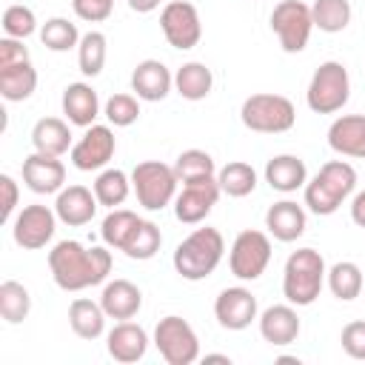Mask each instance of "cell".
<instances>
[{"label": "cell", "instance_id": "37", "mask_svg": "<svg viewBox=\"0 0 365 365\" xmlns=\"http://www.w3.org/2000/svg\"><path fill=\"white\" fill-rule=\"evenodd\" d=\"M80 31H77V26L68 20V17H48L46 23H43V29H40V40H43V46L48 48V51H71V48H77L80 46Z\"/></svg>", "mask_w": 365, "mask_h": 365}, {"label": "cell", "instance_id": "7", "mask_svg": "<svg viewBox=\"0 0 365 365\" xmlns=\"http://www.w3.org/2000/svg\"><path fill=\"white\" fill-rule=\"evenodd\" d=\"M177 182L180 180L174 174V165H165L160 160H143L131 168V188L145 211H163L165 205H174Z\"/></svg>", "mask_w": 365, "mask_h": 365}, {"label": "cell", "instance_id": "22", "mask_svg": "<svg viewBox=\"0 0 365 365\" xmlns=\"http://www.w3.org/2000/svg\"><path fill=\"white\" fill-rule=\"evenodd\" d=\"M328 145L339 157L365 160V114H342L328 125Z\"/></svg>", "mask_w": 365, "mask_h": 365}, {"label": "cell", "instance_id": "38", "mask_svg": "<svg viewBox=\"0 0 365 365\" xmlns=\"http://www.w3.org/2000/svg\"><path fill=\"white\" fill-rule=\"evenodd\" d=\"M174 174L180 182H191V180H202V177H217V165H214V157L208 151L185 148L174 160Z\"/></svg>", "mask_w": 365, "mask_h": 365}, {"label": "cell", "instance_id": "17", "mask_svg": "<svg viewBox=\"0 0 365 365\" xmlns=\"http://www.w3.org/2000/svg\"><path fill=\"white\" fill-rule=\"evenodd\" d=\"M106 351L120 365L140 362L148 351V334H145L143 325H137L131 319H123L106 334Z\"/></svg>", "mask_w": 365, "mask_h": 365}, {"label": "cell", "instance_id": "31", "mask_svg": "<svg viewBox=\"0 0 365 365\" xmlns=\"http://www.w3.org/2000/svg\"><path fill=\"white\" fill-rule=\"evenodd\" d=\"M325 285H328V291H331L336 299L351 302V299H356V297L362 294V288H365V277H362V271H359L356 262L342 259V262H334V265L328 268V274H325Z\"/></svg>", "mask_w": 365, "mask_h": 365}, {"label": "cell", "instance_id": "41", "mask_svg": "<svg viewBox=\"0 0 365 365\" xmlns=\"http://www.w3.org/2000/svg\"><path fill=\"white\" fill-rule=\"evenodd\" d=\"M37 31V17L29 6L23 3H14L3 11V34L6 37H17V40H26Z\"/></svg>", "mask_w": 365, "mask_h": 365}, {"label": "cell", "instance_id": "11", "mask_svg": "<svg viewBox=\"0 0 365 365\" xmlns=\"http://www.w3.org/2000/svg\"><path fill=\"white\" fill-rule=\"evenodd\" d=\"M160 29H163V37L168 40V46L171 48H180V51L194 48L200 43V37H202L200 11L188 0H171V3H165L163 11H160Z\"/></svg>", "mask_w": 365, "mask_h": 365}, {"label": "cell", "instance_id": "14", "mask_svg": "<svg viewBox=\"0 0 365 365\" xmlns=\"http://www.w3.org/2000/svg\"><path fill=\"white\" fill-rule=\"evenodd\" d=\"M220 194L222 191H220L217 177H202V180L182 182V191L174 197V217L185 225H197L211 214Z\"/></svg>", "mask_w": 365, "mask_h": 365}, {"label": "cell", "instance_id": "36", "mask_svg": "<svg viewBox=\"0 0 365 365\" xmlns=\"http://www.w3.org/2000/svg\"><path fill=\"white\" fill-rule=\"evenodd\" d=\"M106 54H108V40L103 31H86L80 37L77 46V66L86 77H97L106 66Z\"/></svg>", "mask_w": 365, "mask_h": 365}, {"label": "cell", "instance_id": "20", "mask_svg": "<svg viewBox=\"0 0 365 365\" xmlns=\"http://www.w3.org/2000/svg\"><path fill=\"white\" fill-rule=\"evenodd\" d=\"M97 197L91 188L86 185H66L57 191V200H54V211H57V220L71 225V228H80L86 222L94 220L97 214Z\"/></svg>", "mask_w": 365, "mask_h": 365}, {"label": "cell", "instance_id": "12", "mask_svg": "<svg viewBox=\"0 0 365 365\" xmlns=\"http://www.w3.org/2000/svg\"><path fill=\"white\" fill-rule=\"evenodd\" d=\"M57 231V211L40 202L23 205L11 220V237L26 251H40L51 242Z\"/></svg>", "mask_w": 365, "mask_h": 365}, {"label": "cell", "instance_id": "28", "mask_svg": "<svg viewBox=\"0 0 365 365\" xmlns=\"http://www.w3.org/2000/svg\"><path fill=\"white\" fill-rule=\"evenodd\" d=\"M214 88V74L205 63L200 60H188L182 63L177 71H174V91L182 97V100H191V103H200L211 94Z\"/></svg>", "mask_w": 365, "mask_h": 365}, {"label": "cell", "instance_id": "45", "mask_svg": "<svg viewBox=\"0 0 365 365\" xmlns=\"http://www.w3.org/2000/svg\"><path fill=\"white\" fill-rule=\"evenodd\" d=\"M20 60H29V48L23 46V40L3 37L0 40V66H11V63H20Z\"/></svg>", "mask_w": 365, "mask_h": 365}, {"label": "cell", "instance_id": "18", "mask_svg": "<svg viewBox=\"0 0 365 365\" xmlns=\"http://www.w3.org/2000/svg\"><path fill=\"white\" fill-rule=\"evenodd\" d=\"M171 88H174V74L168 71L165 63L148 57V60H140L134 66V71H131V91L140 100L160 103V100H165L171 94Z\"/></svg>", "mask_w": 365, "mask_h": 365}, {"label": "cell", "instance_id": "21", "mask_svg": "<svg viewBox=\"0 0 365 365\" xmlns=\"http://www.w3.org/2000/svg\"><path fill=\"white\" fill-rule=\"evenodd\" d=\"M265 228L277 242H294L308 228V214L294 200H279L265 211Z\"/></svg>", "mask_w": 365, "mask_h": 365}, {"label": "cell", "instance_id": "13", "mask_svg": "<svg viewBox=\"0 0 365 365\" xmlns=\"http://www.w3.org/2000/svg\"><path fill=\"white\" fill-rule=\"evenodd\" d=\"M114 151H117V140H114L111 125L94 123V125H88L86 134L71 145L68 160H71V165H74L77 171H103V168L111 163Z\"/></svg>", "mask_w": 365, "mask_h": 365}, {"label": "cell", "instance_id": "25", "mask_svg": "<svg viewBox=\"0 0 365 365\" xmlns=\"http://www.w3.org/2000/svg\"><path fill=\"white\" fill-rule=\"evenodd\" d=\"M265 182L279 191V194H294L299 188H305L308 182V168L305 160H299L297 154H277L265 163Z\"/></svg>", "mask_w": 365, "mask_h": 365}, {"label": "cell", "instance_id": "2", "mask_svg": "<svg viewBox=\"0 0 365 365\" xmlns=\"http://www.w3.org/2000/svg\"><path fill=\"white\" fill-rule=\"evenodd\" d=\"M305 205L317 217H331L339 205L356 191V171L345 160H328L308 182H305Z\"/></svg>", "mask_w": 365, "mask_h": 365}, {"label": "cell", "instance_id": "47", "mask_svg": "<svg viewBox=\"0 0 365 365\" xmlns=\"http://www.w3.org/2000/svg\"><path fill=\"white\" fill-rule=\"evenodd\" d=\"M160 3H163V0H128V9L137 11V14H148V11L160 9Z\"/></svg>", "mask_w": 365, "mask_h": 365}, {"label": "cell", "instance_id": "33", "mask_svg": "<svg viewBox=\"0 0 365 365\" xmlns=\"http://www.w3.org/2000/svg\"><path fill=\"white\" fill-rule=\"evenodd\" d=\"M140 222H143V217H137L134 211H128V208H111V211L106 214L103 225H100V237H103V242H106L108 248L123 251Z\"/></svg>", "mask_w": 365, "mask_h": 365}, {"label": "cell", "instance_id": "19", "mask_svg": "<svg viewBox=\"0 0 365 365\" xmlns=\"http://www.w3.org/2000/svg\"><path fill=\"white\" fill-rule=\"evenodd\" d=\"M257 322H259L262 339L268 345H274V348H285V345L297 342V336L302 331V322L297 317V305H291V302L288 305H271V308H265L257 317Z\"/></svg>", "mask_w": 365, "mask_h": 365}, {"label": "cell", "instance_id": "39", "mask_svg": "<svg viewBox=\"0 0 365 365\" xmlns=\"http://www.w3.org/2000/svg\"><path fill=\"white\" fill-rule=\"evenodd\" d=\"M160 245H163V234H160L157 222H151V220H143V222L137 225V231L131 234V240L125 242L123 254H125L128 259L145 262V259H151V257L160 251Z\"/></svg>", "mask_w": 365, "mask_h": 365}, {"label": "cell", "instance_id": "44", "mask_svg": "<svg viewBox=\"0 0 365 365\" xmlns=\"http://www.w3.org/2000/svg\"><path fill=\"white\" fill-rule=\"evenodd\" d=\"M0 194H3L0 220L3 222H11L14 220V211H17V200H20V191H17V182H14L11 174H0Z\"/></svg>", "mask_w": 365, "mask_h": 365}, {"label": "cell", "instance_id": "3", "mask_svg": "<svg viewBox=\"0 0 365 365\" xmlns=\"http://www.w3.org/2000/svg\"><path fill=\"white\" fill-rule=\"evenodd\" d=\"M222 254H225V240L217 228L211 225H202V228H194L177 248H174V271L188 279V282H200L205 277H211L217 271V265L222 262Z\"/></svg>", "mask_w": 365, "mask_h": 365}, {"label": "cell", "instance_id": "32", "mask_svg": "<svg viewBox=\"0 0 365 365\" xmlns=\"http://www.w3.org/2000/svg\"><path fill=\"white\" fill-rule=\"evenodd\" d=\"M217 182H220V191L222 194L240 200V197L254 194V188H257V171H254L251 163L231 160L222 168H217Z\"/></svg>", "mask_w": 365, "mask_h": 365}, {"label": "cell", "instance_id": "34", "mask_svg": "<svg viewBox=\"0 0 365 365\" xmlns=\"http://www.w3.org/2000/svg\"><path fill=\"white\" fill-rule=\"evenodd\" d=\"M31 314V294L23 282L17 279H3L0 282V317L9 325H20Z\"/></svg>", "mask_w": 365, "mask_h": 365}, {"label": "cell", "instance_id": "10", "mask_svg": "<svg viewBox=\"0 0 365 365\" xmlns=\"http://www.w3.org/2000/svg\"><path fill=\"white\" fill-rule=\"evenodd\" d=\"M271 31L279 40V48L285 54H299L314 31L311 6L302 0H279L271 11Z\"/></svg>", "mask_w": 365, "mask_h": 365}, {"label": "cell", "instance_id": "26", "mask_svg": "<svg viewBox=\"0 0 365 365\" xmlns=\"http://www.w3.org/2000/svg\"><path fill=\"white\" fill-rule=\"evenodd\" d=\"M71 123L60 120V117H43L34 123L31 128V145L34 151L51 154V157H63L66 151H71Z\"/></svg>", "mask_w": 365, "mask_h": 365}, {"label": "cell", "instance_id": "48", "mask_svg": "<svg viewBox=\"0 0 365 365\" xmlns=\"http://www.w3.org/2000/svg\"><path fill=\"white\" fill-rule=\"evenodd\" d=\"M202 362H225V365H231V356L228 354H205Z\"/></svg>", "mask_w": 365, "mask_h": 365}, {"label": "cell", "instance_id": "42", "mask_svg": "<svg viewBox=\"0 0 365 365\" xmlns=\"http://www.w3.org/2000/svg\"><path fill=\"white\" fill-rule=\"evenodd\" d=\"M339 342H342V351L351 359H365V319L348 322L339 334Z\"/></svg>", "mask_w": 365, "mask_h": 365}, {"label": "cell", "instance_id": "15", "mask_svg": "<svg viewBox=\"0 0 365 365\" xmlns=\"http://www.w3.org/2000/svg\"><path fill=\"white\" fill-rule=\"evenodd\" d=\"M214 317L225 331H245L259 317L257 297L242 285L222 288L214 299Z\"/></svg>", "mask_w": 365, "mask_h": 365}, {"label": "cell", "instance_id": "6", "mask_svg": "<svg viewBox=\"0 0 365 365\" xmlns=\"http://www.w3.org/2000/svg\"><path fill=\"white\" fill-rule=\"evenodd\" d=\"M351 97V77L339 60H325L311 74L305 103L314 114H336Z\"/></svg>", "mask_w": 365, "mask_h": 365}, {"label": "cell", "instance_id": "29", "mask_svg": "<svg viewBox=\"0 0 365 365\" xmlns=\"http://www.w3.org/2000/svg\"><path fill=\"white\" fill-rule=\"evenodd\" d=\"M106 311L100 302L88 297H77L68 305V325L80 339H97L106 334Z\"/></svg>", "mask_w": 365, "mask_h": 365}, {"label": "cell", "instance_id": "9", "mask_svg": "<svg viewBox=\"0 0 365 365\" xmlns=\"http://www.w3.org/2000/svg\"><path fill=\"white\" fill-rule=\"evenodd\" d=\"M154 345L168 365H194L200 359V336L188 319L168 314L154 328Z\"/></svg>", "mask_w": 365, "mask_h": 365}, {"label": "cell", "instance_id": "4", "mask_svg": "<svg viewBox=\"0 0 365 365\" xmlns=\"http://www.w3.org/2000/svg\"><path fill=\"white\" fill-rule=\"evenodd\" d=\"M325 259L317 248H297L288 254L285 268H282V297L297 305H314L322 285H325Z\"/></svg>", "mask_w": 365, "mask_h": 365}, {"label": "cell", "instance_id": "5", "mask_svg": "<svg viewBox=\"0 0 365 365\" xmlns=\"http://www.w3.org/2000/svg\"><path fill=\"white\" fill-rule=\"evenodd\" d=\"M240 120L248 131H257V134H285L297 123V108L282 94L259 91L242 100Z\"/></svg>", "mask_w": 365, "mask_h": 365}, {"label": "cell", "instance_id": "27", "mask_svg": "<svg viewBox=\"0 0 365 365\" xmlns=\"http://www.w3.org/2000/svg\"><path fill=\"white\" fill-rule=\"evenodd\" d=\"M37 88V68L31 60H20L11 66H0V97L6 103H23Z\"/></svg>", "mask_w": 365, "mask_h": 365}, {"label": "cell", "instance_id": "8", "mask_svg": "<svg viewBox=\"0 0 365 365\" xmlns=\"http://www.w3.org/2000/svg\"><path fill=\"white\" fill-rule=\"evenodd\" d=\"M268 262H271V234L245 228L234 237L231 251H228V268L237 279H242V282L259 279L265 274Z\"/></svg>", "mask_w": 365, "mask_h": 365}, {"label": "cell", "instance_id": "43", "mask_svg": "<svg viewBox=\"0 0 365 365\" xmlns=\"http://www.w3.org/2000/svg\"><path fill=\"white\" fill-rule=\"evenodd\" d=\"M71 9L86 23H103L114 11V0H71Z\"/></svg>", "mask_w": 365, "mask_h": 365}, {"label": "cell", "instance_id": "30", "mask_svg": "<svg viewBox=\"0 0 365 365\" xmlns=\"http://www.w3.org/2000/svg\"><path fill=\"white\" fill-rule=\"evenodd\" d=\"M91 191H94V197H97L100 205H106V208H120V205L128 200V194H131V174H125V171H120V168H103V171L94 177Z\"/></svg>", "mask_w": 365, "mask_h": 365}, {"label": "cell", "instance_id": "40", "mask_svg": "<svg viewBox=\"0 0 365 365\" xmlns=\"http://www.w3.org/2000/svg\"><path fill=\"white\" fill-rule=\"evenodd\" d=\"M103 114H106L108 125H114V128H128V125H134L137 117H140V97H137V94H125V91L111 94V97L106 100V106H103Z\"/></svg>", "mask_w": 365, "mask_h": 365}, {"label": "cell", "instance_id": "23", "mask_svg": "<svg viewBox=\"0 0 365 365\" xmlns=\"http://www.w3.org/2000/svg\"><path fill=\"white\" fill-rule=\"evenodd\" d=\"M100 305H103L108 319H117V322L134 319L143 308V291L131 279H111L103 285Z\"/></svg>", "mask_w": 365, "mask_h": 365}, {"label": "cell", "instance_id": "46", "mask_svg": "<svg viewBox=\"0 0 365 365\" xmlns=\"http://www.w3.org/2000/svg\"><path fill=\"white\" fill-rule=\"evenodd\" d=\"M351 220L359 228H365V191H356L354 194V200H351Z\"/></svg>", "mask_w": 365, "mask_h": 365}, {"label": "cell", "instance_id": "1", "mask_svg": "<svg viewBox=\"0 0 365 365\" xmlns=\"http://www.w3.org/2000/svg\"><path fill=\"white\" fill-rule=\"evenodd\" d=\"M111 251L91 245L86 248L77 240H60L48 251V271L57 288L63 291H83L91 285H103L111 274Z\"/></svg>", "mask_w": 365, "mask_h": 365}, {"label": "cell", "instance_id": "35", "mask_svg": "<svg viewBox=\"0 0 365 365\" xmlns=\"http://www.w3.org/2000/svg\"><path fill=\"white\" fill-rule=\"evenodd\" d=\"M311 17H314V29L325 34L345 31L351 23V3L348 0H314Z\"/></svg>", "mask_w": 365, "mask_h": 365}, {"label": "cell", "instance_id": "24", "mask_svg": "<svg viewBox=\"0 0 365 365\" xmlns=\"http://www.w3.org/2000/svg\"><path fill=\"white\" fill-rule=\"evenodd\" d=\"M60 106H63L66 120L77 128H88L100 117V97H97L94 86H88V83H68L63 88Z\"/></svg>", "mask_w": 365, "mask_h": 365}, {"label": "cell", "instance_id": "16", "mask_svg": "<svg viewBox=\"0 0 365 365\" xmlns=\"http://www.w3.org/2000/svg\"><path fill=\"white\" fill-rule=\"evenodd\" d=\"M23 182L34 194H57L60 188H66V165L60 157L31 151L23 160Z\"/></svg>", "mask_w": 365, "mask_h": 365}]
</instances>
